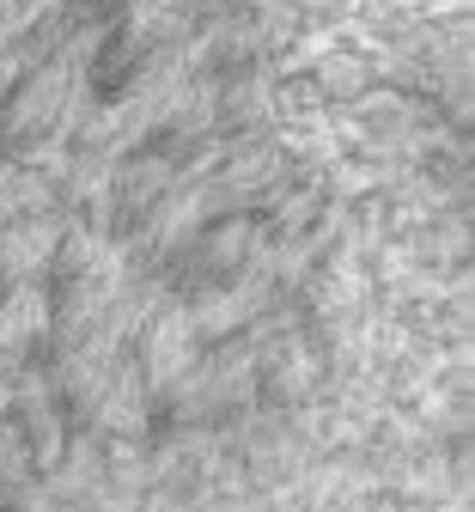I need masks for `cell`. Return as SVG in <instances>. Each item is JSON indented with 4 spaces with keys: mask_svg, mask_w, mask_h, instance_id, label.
<instances>
[{
    "mask_svg": "<svg viewBox=\"0 0 475 512\" xmlns=\"http://www.w3.org/2000/svg\"><path fill=\"white\" fill-rule=\"evenodd\" d=\"M49 330V293L37 287H13L7 299H0V342L7 348H25Z\"/></svg>",
    "mask_w": 475,
    "mask_h": 512,
    "instance_id": "6da1fadb",
    "label": "cell"
},
{
    "mask_svg": "<svg viewBox=\"0 0 475 512\" xmlns=\"http://www.w3.org/2000/svg\"><path fill=\"white\" fill-rule=\"evenodd\" d=\"M189 360H195V317H183V311H177V317H165V324H159L147 366H153V378H177Z\"/></svg>",
    "mask_w": 475,
    "mask_h": 512,
    "instance_id": "7a4b0ae2",
    "label": "cell"
},
{
    "mask_svg": "<svg viewBox=\"0 0 475 512\" xmlns=\"http://www.w3.org/2000/svg\"><path fill=\"white\" fill-rule=\"evenodd\" d=\"M49 250H55V226H49V220H31V226L7 232V250H0V263H7L13 275H31L37 263H49Z\"/></svg>",
    "mask_w": 475,
    "mask_h": 512,
    "instance_id": "3957f363",
    "label": "cell"
},
{
    "mask_svg": "<svg viewBox=\"0 0 475 512\" xmlns=\"http://www.w3.org/2000/svg\"><path fill=\"white\" fill-rule=\"evenodd\" d=\"M323 86H329V92H360V86H366V68H360V61L329 55V61H323Z\"/></svg>",
    "mask_w": 475,
    "mask_h": 512,
    "instance_id": "277c9868",
    "label": "cell"
}]
</instances>
